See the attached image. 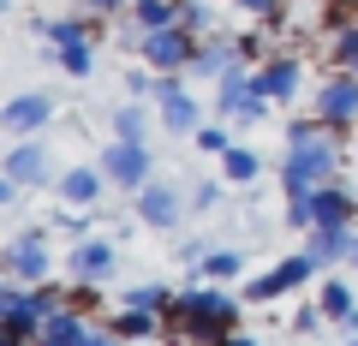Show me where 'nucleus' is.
Wrapping results in <instances>:
<instances>
[{
	"label": "nucleus",
	"mask_w": 358,
	"mask_h": 346,
	"mask_svg": "<svg viewBox=\"0 0 358 346\" xmlns=\"http://www.w3.org/2000/svg\"><path fill=\"white\" fill-rule=\"evenodd\" d=\"M334 173H341V138H334L317 114H310V120H287V161H281V192H287V203L317 197Z\"/></svg>",
	"instance_id": "1"
},
{
	"label": "nucleus",
	"mask_w": 358,
	"mask_h": 346,
	"mask_svg": "<svg viewBox=\"0 0 358 346\" xmlns=\"http://www.w3.org/2000/svg\"><path fill=\"white\" fill-rule=\"evenodd\" d=\"M239 305L245 298L192 281L185 293H173V310L162 317V334L179 340V346H227L233 329H239Z\"/></svg>",
	"instance_id": "2"
},
{
	"label": "nucleus",
	"mask_w": 358,
	"mask_h": 346,
	"mask_svg": "<svg viewBox=\"0 0 358 346\" xmlns=\"http://www.w3.org/2000/svg\"><path fill=\"white\" fill-rule=\"evenodd\" d=\"M310 114H317L334 138H346V131L358 126V78L352 72H329L317 84V96H310Z\"/></svg>",
	"instance_id": "3"
},
{
	"label": "nucleus",
	"mask_w": 358,
	"mask_h": 346,
	"mask_svg": "<svg viewBox=\"0 0 358 346\" xmlns=\"http://www.w3.org/2000/svg\"><path fill=\"white\" fill-rule=\"evenodd\" d=\"M138 54H143V66L150 72H192V60H197V36L185 24H173V30H150V36H138Z\"/></svg>",
	"instance_id": "4"
},
{
	"label": "nucleus",
	"mask_w": 358,
	"mask_h": 346,
	"mask_svg": "<svg viewBox=\"0 0 358 346\" xmlns=\"http://www.w3.org/2000/svg\"><path fill=\"white\" fill-rule=\"evenodd\" d=\"M310 275H317V257H310V251H293L287 263H275L263 281L245 287V305H268V298H287V293H299Z\"/></svg>",
	"instance_id": "5"
},
{
	"label": "nucleus",
	"mask_w": 358,
	"mask_h": 346,
	"mask_svg": "<svg viewBox=\"0 0 358 346\" xmlns=\"http://www.w3.org/2000/svg\"><path fill=\"white\" fill-rule=\"evenodd\" d=\"M299 90H305V60H299V54H275V60L257 66V96H263V102L293 108Z\"/></svg>",
	"instance_id": "6"
},
{
	"label": "nucleus",
	"mask_w": 358,
	"mask_h": 346,
	"mask_svg": "<svg viewBox=\"0 0 358 346\" xmlns=\"http://www.w3.org/2000/svg\"><path fill=\"white\" fill-rule=\"evenodd\" d=\"M48 269H54V251H48V233H13V245H6V275L13 281H48Z\"/></svg>",
	"instance_id": "7"
},
{
	"label": "nucleus",
	"mask_w": 358,
	"mask_h": 346,
	"mask_svg": "<svg viewBox=\"0 0 358 346\" xmlns=\"http://www.w3.org/2000/svg\"><path fill=\"white\" fill-rule=\"evenodd\" d=\"M54 120V96L48 90H24L13 102L0 108V131H13V138H42Z\"/></svg>",
	"instance_id": "8"
},
{
	"label": "nucleus",
	"mask_w": 358,
	"mask_h": 346,
	"mask_svg": "<svg viewBox=\"0 0 358 346\" xmlns=\"http://www.w3.org/2000/svg\"><path fill=\"white\" fill-rule=\"evenodd\" d=\"M96 167H102L120 192H143V185H150V150H143V143H120V138H114Z\"/></svg>",
	"instance_id": "9"
},
{
	"label": "nucleus",
	"mask_w": 358,
	"mask_h": 346,
	"mask_svg": "<svg viewBox=\"0 0 358 346\" xmlns=\"http://www.w3.org/2000/svg\"><path fill=\"white\" fill-rule=\"evenodd\" d=\"M0 173L18 185H48V138H18L0 161Z\"/></svg>",
	"instance_id": "10"
},
{
	"label": "nucleus",
	"mask_w": 358,
	"mask_h": 346,
	"mask_svg": "<svg viewBox=\"0 0 358 346\" xmlns=\"http://www.w3.org/2000/svg\"><path fill=\"white\" fill-rule=\"evenodd\" d=\"M305 251L317 257V269H341V263H352V251H358V233H352V227H310Z\"/></svg>",
	"instance_id": "11"
},
{
	"label": "nucleus",
	"mask_w": 358,
	"mask_h": 346,
	"mask_svg": "<svg viewBox=\"0 0 358 346\" xmlns=\"http://www.w3.org/2000/svg\"><path fill=\"white\" fill-rule=\"evenodd\" d=\"M179 215H185V197L173 192V185H143L138 192V221L143 227H179Z\"/></svg>",
	"instance_id": "12"
},
{
	"label": "nucleus",
	"mask_w": 358,
	"mask_h": 346,
	"mask_svg": "<svg viewBox=\"0 0 358 346\" xmlns=\"http://www.w3.org/2000/svg\"><path fill=\"white\" fill-rule=\"evenodd\" d=\"M108 185H114V180H108L102 167H66V173H60V197H66L72 209L102 203V192H108Z\"/></svg>",
	"instance_id": "13"
},
{
	"label": "nucleus",
	"mask_w": 358,
	"mask_h": 346,
	"mask_svg": "<svg viewBox=\"0 0 358 346\" xmlns=\"http://www.w3.org/2000/svg\"><path fill=\"white\" fill-rule=\"evenodd\" d=\"M251 96H257V72H245V60L227 66V72L215 78V114L221 120H233V114H239V102H251Z\"/></svg>",
	"instance_id": "14"
},
{
	"label": "nucleus",
	"mask_w": 358,
	"mask_h": 346,
	"mask_svg": "<svg viewBox=\"0 0 358 346\" xmlns=\"http://www.w3.org/2000/svg\"><path fill=\"white\" fill-rule=\"evenodd\" d=\"M114 275V245L108 239H78L72 245V281H108Z\"/></svg>",
	"instance_id": "15"
},
{
	"label": "nucleus",
	"mask_w": 358,
	"mask_h": 346,
	"mask_svg": "<svg viewBox=\"0 0 358 346\" xmlns=\"http://www.w3.org/2000/svg\"><path fill=\"white\" fill-rule=\"evenodd\" d=\"M352 209H358V203H352V192H346L341 180H329L317 197H310V215H317V227H352Z\"/></svg>",
	"instance_id": "16"
},
{
	"label": "nucleus",
	"mask_w": 358,
	"mask_h": 346,
	"mask_svg": "<svg viewBox=\"0 0 358 346\" xmlns=\"http://www.w3.org/2000/svg\"><path fill=\"white\" fill-rule=\"evenodd\" d=\"M227 66H239V42H233V36H203V42H197L192 78H221Z\"/></svg>",
	"instance_id": "17"
},
{
	"label": "nucleus",
	"mask_w": 358,
	"mask_h": 346,
	"mask_svg": "<svg viewBox=\"0 0 358 346\" xmlns=\"http://www.w3.org/2000/svg\"><path fill=\"white\" fill-rule=\"evenodd\" d=\"M162 126L173 131V138H197V131H203V102H197V96H167L162 102Z\"/></svg>",
	"instance_id": "18"
},
{
	"label": "nucleus",
	"mask_w": 358,
	"mask_h": 346,
	"mask_svg": "<svg viewBox=\"0 0 358 346\" xmlns=\"http://www.w3.org/2000/svg\"><path fill=\"white\" fill-rule=\"evenodd\" d=\"M96 24L102 18H90V13H72V18H42V36L54 42V48H72V42H96Z\"/></svg>",
	"instance_id": "19"
},
{
	"label": "nucleus",
	"mask_w": 358,
	"mask_h": 346,
	"mask_svg": "<svg viewBox=\"0 0 358 346\" xmlns=\"http://www.w3.org/2000/svg\"><path fill=\"white\" fill-rule=\"evenodd\" d=\"M84 317L78 310H54V317H42V329H36V346H84Z\"/></svg>",
	"instance_id": "20"
},
{
	"label": "nucleus",
	"mask_w": 358,
	"mask_h": 346,
	"mask_svg": "<svg viewBox=\"0 0 358 346\" xmlns=\"http://www.w3.org/2000/svg\"><path fill=\"white\" fill-rule=\"evenodd\" d=\"M322 60H329L334 72H352V78H358V24L322 30Z\"/></svg>",
	"instance_id": "21"
},
{
	"label": "nucleus",
	"mask_w": 358,
	"mask_h": 346,
	"mask_svg": "<svg viewBox=\"0 0 358 346\" xmlns=\"http://www.w3.org/2000/svg\"><path fill=\"white\" fill-rule=\"evenodd\" d=\"M131 24H138V36H150V30H173L179 24V0H131Z\"/></svg>",
	"instance_id": "22"
},
{
	"label": "nucleus",
	"mask_w": 358,
	"mask_h": 346,
	"mask_svg": "<svg viewBox=\"0 0 358 346\" xmlns=\"http://www.w3.org/2000/svg\"><path fill=\"white\" fill-rule=\"evenodd\" d=\"M317 305L322 310H329V322H346V317H352V287H346L341 281V275H322V287H317Z\"/></svg>",
	"instance_id": "23"
},
{
	"label": "nucleus",
	"mask_w": 358,
	"mask_h": 346,
	"mask_svg": "<svg viewBox=\"0 0 358 346\" xmlns=\"http://www.w3.org/2000/svg\"><path fill=\"white\" fill-rule=\"evenodd\" d=\"M66 78H96V42H72V48H54Z\"/></svg>",
	"instance_id": "24"
},
{
	"label": "nucleus",
	"mask_w": 358,
	"mask_h": 346,
	"mask_svg": "<svg viewBox=\"0 0 358 346\" xmlns=\"http://www.w3.org/2000/svg\"><path fill=\"white\" fill-rule=\"evenodd\" d=\"M114 138L120 143H143V138H150V114H143V102H126L114 114Z\"/></svg>",
	"instance_id": "25"
},
{
	"label": "nucleus",
	"mask_w": 358,
	"mask_h": 346,
	"mask_svg": "<svg viewBox=\"0 0 358 346\" xmlns=\"http://www.w3.org/2000/svg\"><path fill=\"white\" fill-rule=\"evenodd\" d=\"M257 167H263V161H257V150H245V143H233V150L221 155V173H227L233 185H251V180H257Z\"/></svg>",
	"instance_id": "26"
},
{
	"label": "nucleus",
	"mask_w": 358,
	"mask_h": 346,
	"mask_svg": "<svg viewBox=\"0 0 358 346\" xmlns=\"http://www.w3.org/2000/svg\"><path fill=\"white\" fill-rule=\"evenodd\" d=\"M114 334H120V340H150V334H162V317H155V310H131V305H126V317L114 322Z\"/></svg>",
	"instance_id": "27"
},
{
	"label": "nucleus",
	"mask_w": 358,
	"mask_h": 346,
	"mask_svg": "<svg viewBox=\"0 0 358 346\" xmlns=\"http://www.w3.org/2000/svg\"><path fill=\"white\" fill-rule=\"evenodd\" d=\"M126 305L131 310H155V317H167V310H173V293H167V287H131V293H126Z\"/></svg>",
	"instance_id": "28"
},
{
	"label": "nucleus",
	"mask_w": 358,
	"mask_h": 346,
	"mask_svg": "<svg viewBox=\"0 0 358 346\" xmlns=\"http://www.w3.org/2000/svg\"><path fill=\"white\" fill-rule=\"evenodd\" d=\"M239 263H245V257L233 251V245H221V251L203 257V269H197V275H209V281H233V275H239Z\"/></svg>",
	"instance_id": "29"
},
{
	"label": "nucleus",
	"mask_w": 358,
	"mask_h": 346,
	"mask_svg": "<svg viewBox=\"0 0 358 346\" xmlns=\"http://www.w3.org/2000/svg\"><path fill=\"white\" fill-rule=\"evenodd\" d=\"M179 24H185V30H192L197 42H203V36H209V24H215V18H209V6H203V0H179Z\"/></svg>",
	"instance_id": "30"
},
{
	"label": "nucleus",
	"mask_w": 358,
	"mask_h": 346,
	"mask_svg": "<svg viewBox=\"0 0 358 346\" xmlns=\"http://www.w3.org/2000/svg\"><path fill=\"white\" fill-rule=\"evenodd\" d=\"M192 150H203V155H227L233 150V126H203L192 138Z\"/></svg>",
	"instance_id": "31"
},
{
	"label": "nucleus",
	"mask_w": 358,
	"mask_h": 346,
	"mask_svg": "<svg viewBox=\"0 0 358 346\" xmlns=\"http://www.w3.org/2000/svg\"><path fill=\"white\" fill-rule=\"evenodd\" d=\"M263 108H268V102H263V96H251V102H239V114H233V120H227V126H233V131H251V126H257V120H263Z\"/></svg>",
	"instance_id": "32"
},
{
	"label": "nucleus",
	"mask_w": 358,
	"mask_h": 346,
	"mask_svg": "<svg viewBox=\"0 0 358 346\" xmlns=\"http://www.w3.org/2000/svg\"><path fill=\"white\" fill-rule=\"evenodd\" d=\"M227 6H239L245 18H275L281 13V0H227Z\"/></svg>",
	"instance_id": "33"
},
{
	"label": "nucleus",
	"mask_w": 358,
	"mask_h": 346,
	"mask_svg": "<svg viewBox=\"0 0 358 346\" xmlns=\"http://www.w3.org/2000/svg\"><path fill=\"white\" fill-rule=\"evenodd\" d=\"M126 0H78V13H90V18H114Z\"/></svg>",
	"instance_id": "34"
},
{
	"label": "nucleus",
	"mask_w": 358,
	"mask_h": 346,
	"mask_svg": "<svg viewBox=\"0 0 358 346\" xmlns=\"http://www.w3.org/2000/svg\"><path fill=\"white\" fill-rule=\"evenodd\" d=\"M322 322H329V310L317 305V310H299V317H293V329H299V334H310V329H322Z\"/></svg>",
	"instance_id": "35"
},
{
	"label": "nucleus",
	"mask_w": 358,
	"mask_h": 346,
	"mask_svg": "<svg viewBox=\"0 0 358 346\" xmlns=\"http://www.w3.org/2000/svg\"><path fill=\"white\" fill-rule=\"evenodd\" d=\"M221 203V185H192V209H215Z\"/></svg>",
	"instance_id": "36"
},
{
	"label": "nucleus",
	"mask_w": 358,
	"mask_h": 346,
	"mask_svg": "<svg viewBox=\"0 0 358 346\" xmlns=\"http://www.w3.org/2000/svg\"><path fill=\"white\" fill-rule=\"evenodd\" d=\"M227 346H257V340H245V334H233V340H227Z\"/></svg>",
	"instance_id": "37"
},
{
	"label": "nucleus",
	"mask_w": 358,
	"mask_h": 346,
	"mask_svg": "<svg viewBox=\"0 0 358 346\" xmlns=\"http://www.w3.org/2000/svg\"><path fill=\"white\" fill-rule=\"evenodd\" d=\"M6 346H30V340H6Z\"/></svg>",
	"instance_id": "38"
},
{
	"label": "nucleus",
	"mask_w": 358,
	"mask_h": 346,
	"mask_svg": "<svg viewBox=\"0 0 358 346\" xmlns=\"http://www.w3.org/2000/svg\"><path fill=\"white\" fill-rule=\"evenodd\" d=\"M352 263H358V251H352Z\"/></svg>",
	"instance_id": "39"
},
{
	"label": "nucleus",
	"mask_w": 358,
	"mask_h": 346,
	"mask_svg": "<svg viewBox=\"0 0 358 346\" xmlns=\"http://www.w3.org/2000/svg\"><path fill=\"white\" fill-rule=\"evenodd\" d=\"M346 346H358V340H346Z\"/></svg>",
	"instance_id": "40"
}]
</instances>
